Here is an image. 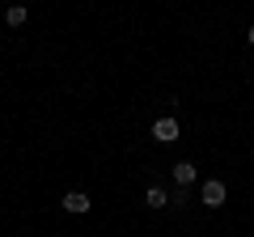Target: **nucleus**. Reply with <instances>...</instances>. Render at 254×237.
Listing matches in <instances>:
<instances>
[{
	"instance_id": "nucleus-4",
	"label": "nucleus",
	"mask_w": 254,
	"mask_h": 237,
	"mask_svg": "<svg viewBox=\"0 0 254 237\" xmlns=\"http://www.w3.org/2000/svg\"><path fill=\"white\" fill-rule=\"evenodd\" d=\"M174 182H178V186L195 182V161H178V165H174Z\"/></svg>"
},
{
	"instance_id": "nucleus-7",
	"label": "nucleus",
	"mask_w": 254,
	"mask_h": 237,
	"mask_svg": "<svg viewBox=\"0 0 254 237\" xmlns=\"http://www.w3.org/2000/svg\"><path fill=\"white\" fill-rule=\"evenodd\" d=\"M246 38H250V47H254V26H250V30H246Z\"/></svg>"
},
{
	"instance_id": "nucleus-5",
	"label": "nucleus",
	"mask_w": 254,
	"mask_h": 237,
	"mask_svg": "<svg viewBox=\"0 0 254 237\" xmlns=\"http://www.w3.org/2000/svg\"><path fill=\"white\" fill-rule=\"evenodd\" d=\"M4 21H9V26H26V4H13V9L4 13Z\"/></svg>"
},
{
	"instance_id": "nucleus-6",
	"label": "nucleus",
	"mask_w": 254,
	"mask_h": 237,
	"mask_svg": "<svg viewBox=\"0 0 254 237\" xmlns=\"http://www.w3.org/2000/svg\"><path fill=\"white\" fill-rule=\"evenodd\" d=\"M165 203H170V195H165L161 186H153V191H148V208H165Z\"/></svg>"
},
{
	"instance_id": "nucleus-3",
	"label": "nucleus",
	"mask_w": 254,
	"mask_h": 237,
	"mask_svg": "<svg viewBox=\"0 0 254 237\" xmlns=\"http://www.w3.org/2000/svg\"><path fill=\"white\" fill-rule=\"evenodd\" d=\"M60 203H64V212H72V216H85V212L93 208V199H89L85 191H68V195H64Z\"/></svg>"
},
{
	"instance_id": "nucleus-2",
	"label": "nucleus",
	"mask_w": 254,
	"mask_h": 237,
	"mask_svg": "<svg viewBox=\"0 0 254 237\" xmlns=\"http://www.w3.org/2000/svg\"><path fill=\"white\" fill-rule=\"evenodd\" d=\"M153 140H157V144H174V140H178V118H174V115H161V118L153 123Z\"/></svg>"
},
{
	"instance_id": "nucleus-1",
	"label": "nucleus",
	"mask_w": 254,
	"mask_h": 237,
	"mask_svg": "<svg viewBox=\"0 0 254 237\" xmlns=\"http://www.w3.org/2000/svg\"><path fill=\"white\" fill-rule=\"evenodd\" d=\"M225 199H229V186L220 182V178H208V182L199 186V203L203 208H220Z\"/></svg>"
}]
</instances>
